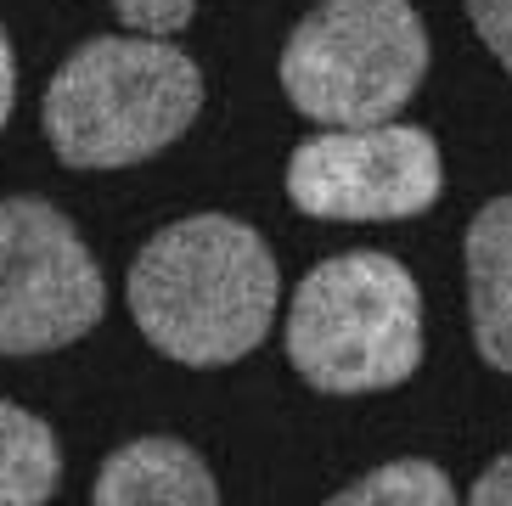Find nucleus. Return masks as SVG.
<instances>
[{
	"mask_svg": "<svg viewBox=\"0 0 512 506\" xmlns=\"http://www.w3.org/2000/svg\"><path fill=\"white\" fill-rule=\"evenodd\" d=\"M12 102H17V57H12V40L0 29V130L12 119Z\"/></svg>",
	"mask_w": 512,
	"mask_h": 506,
	"instance_id": "14",
	"label": "nucleus"
},
{
	"mask_svg": "<svg viewBox=\"0 0 512 506\" xmlns=\"http://www.w3.org/2000/svg\"><path fill=\"white\" fill-rule=\"evenodd\" d=\"M451 506L456 490L451 478H445V467L422 462V456H406V462H389L377 467V473L355 478L349 490L332 495V506Z\"/></svg>",
	"mask_w": 512,
	"mask_h": 506,
	"instance_id": "10",
	"label": "nucleus"
},
{
	"mask_svg": "<svg viewBox=\"0 0 512 506\" xmlns=\"http://www.w3.org/2000/svg\"><path fill=\"white\" fill-rule=\"evenodd\" d=\"M287 360L321 394H377L422 366V293L389 253L321 259L287 304Z\"/></svg>",
	"mask_w": 512,
	"mask_h": 506,
	"instance_id": "3",
	"label": "nucleus"
},
{
	"mask_svg": "<svg viewBox=\"0 0 512 506\" xmlns=\"http://www.w3.org/2000/svg\"><path fill=\"white\" fill-rule=\"evenodd\" d=\"M113 12H119L124 29L136 34H158V40H169V34H181L186 23H192L197 0H107Z\"/></svg>",
	"mask_w": 512,
	"mask_h": 506,
	"instance_id": "11",
	"label": "nucleus"
},
{
	"mask_svg": "<svg viewBox=\"0 0 512 506\" xmlns=\"http://www.w3.org/2000/svg\"><path fill=\"white\" fill-rule=\"evenodd\" d=\"M467 17H473L479 40L496 51V62L512 74V0H467Z\"/></svg>",
	"mask_w": 512,
	"mask_h": 506,
	"instance_id": "12",
	"label": "nucleus"
},
{
	"mask_svg": "<svg viewBox=\"0 0 512 506\" xmlns=\"http://www.w3.org/2000/svg\"><path fill=\"white\" fill-rule=\"evenodd\" d=\"M445 192L439 141L417 124L321 130L287 158V197L310 220H417Z\"/></svg>",
	"mask_w": 512,
	"mask_h": 506,
	"instance_id": "6",
	"label": "nucleus"
},
{
	"mask_svg": "<svg viewBox=\"0 0 512 506\" xmlns=\"http://www.w3.org/2000/svg\"><path fill=\"white\" fill-rule=\"evenodd\" d=\"M96 506H214L220 484H214L209 462L181 439H130L113 450L91 484Z\"/></svg>",
	"mask_w": 512,
	"mask_h": 506,
	"instance_id": "7",
	"label": "nucleus"
},
{
	"mask_svg": "<svg viewBox=\"0 0 512 506\" xmlns=\"http://www.w3.org/2000/svg\"><path fill=\"white\" fill-rule=\"evenodd\" d=\"M467 501L473 506H512V456H501V462L484 467L479 484L467 490Z\"/></svg>",
	"mask_w": 512,
	"mask_h": 506,
	"instance_id": "13",
	"label": "nucleus"
},
{
	"mask_svg": "<svg viewBox=\"0 0 512 506\" xmlns=\"http://www.w3.org/2000/svg\"><path fill=\"white\" fill-rule=\"evenodd\" d=\"M203 113V74L158 34L85 40L46 85V141L68 169H130L175 147Z\"/></svg>",
	"mask_w": 512,
	"mask_h": 506,
	"instance_id": "2",
	"label": "nucleus"
},
{
	"mask_svg": "<svg viewBox=\"0 0 512 506\" xmlns=\"http://www.w3.org/2000/svg\"><path fill=\"white\" fill-rule=\"evenodd\" d=\"M428 74V29L411 0H321L282 45V90L304 119L383 124Z\"/></svg>",
	"mask_w": 512,
	"mask_h": 506,
	"instance_id": "4",
	"label": "nucleus"
},
{
	"mask_svg": "<svg viewBox=\"0 0 512 506\" xmlns=\"http://www.w3.org/2000/svg\"><path fill=\"white\" fill-rule=\"evenodd\" d=\"M107 315V282L74 220L46 197L0 203V355L68 349Z\"/></svg>",
	"mask_w": 512,
	"mask_h": 506,
	"instance_id": "5",
	"label": "nucleus"
},
{
	"mask_svg": "<svg viewBox=\"0 0 512 506\" xmlns=\"http://www.w3.org/2000/svg\"><path fill=\"white\" fill-rule=\"evenodd\" d=\"M62 484V445L46 417L0 400V506H40Z\"/></svg>",
	"mask_w": 512,
	"mask_h": 506,
	"instance_id": "9",
	"label": "nucleus"
},
{
	"mask_svg": "<svg viewBox=\"0 0 512 506\" xmlns=\"http://www.w3.org/2000/svg\"><path fill=\"white\" fill-rule=\"evenodd\" d=\"M467 310L479 355L512 377V197L484 203L467 225Z\"/></svg>",
	"mask_w": 512,
	"mask_h": 506,
	"instance_id": "8",
	"label": "nucleus"
},
{
	"mask_svg": "<svg viewBox=\"0 0 512 506\" xmlns=\"http://www.w3.org/2000/svg\"><path fill=\"white\" fill-rule=\"evenodd\" d=\"M124 298L158 355L181 366H231L265 343L282 276L254 225L231 214H186L136 253Z\"/></svg>",
	"mask_w": 512,
	"mask_h": 506,
	"instance_id": "1",
	"label": "nucleus"
}]
</instances>
